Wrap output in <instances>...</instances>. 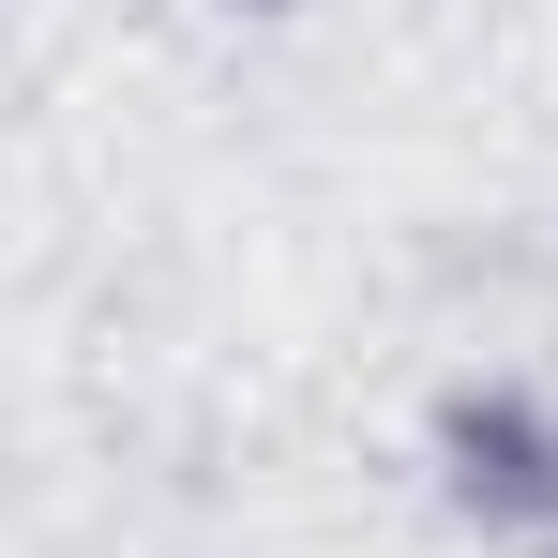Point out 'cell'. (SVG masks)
<instances>
[{"instance_id":"cell-3","label":"cell","mask_w":558,"mask_h":558,"mask_svg":"<svg viewBox=\"0 0 558 558\" xmlns=\"http://www.w3.org/2000/svg\"><path fill=\"white\" fill-rule=\"evenodd\" d=\"M529 558H558V529H544V544H529Z\"/></svg>"},{"instance_id":"cell-1","label":"cell","mask_w":558,"mask_h":558,"mask_svg":"<svg viewBox=\"0 0 558 558\" xmlns=\"http://www.w3.org/2000/svg\"><path fill=\"white\" fill-rule=\"evenodd\" d=\"M438 483L498 544H544L558 529V408L544 392H453L438 408Z\"/></svg>"},{"instance_id":"cell-2","label":"cell","mask_w":558,"mask_h":558,"mask_svg":"<svg viewBox=\"0 0 558 558\" xmlns=\"http://www.w3.org/2000/svg\"><path fill=\"white\" fill-rule=\"evenodd\" d=\"M242 15H287V0H242Z\"/></svg>"}]
</instances>
